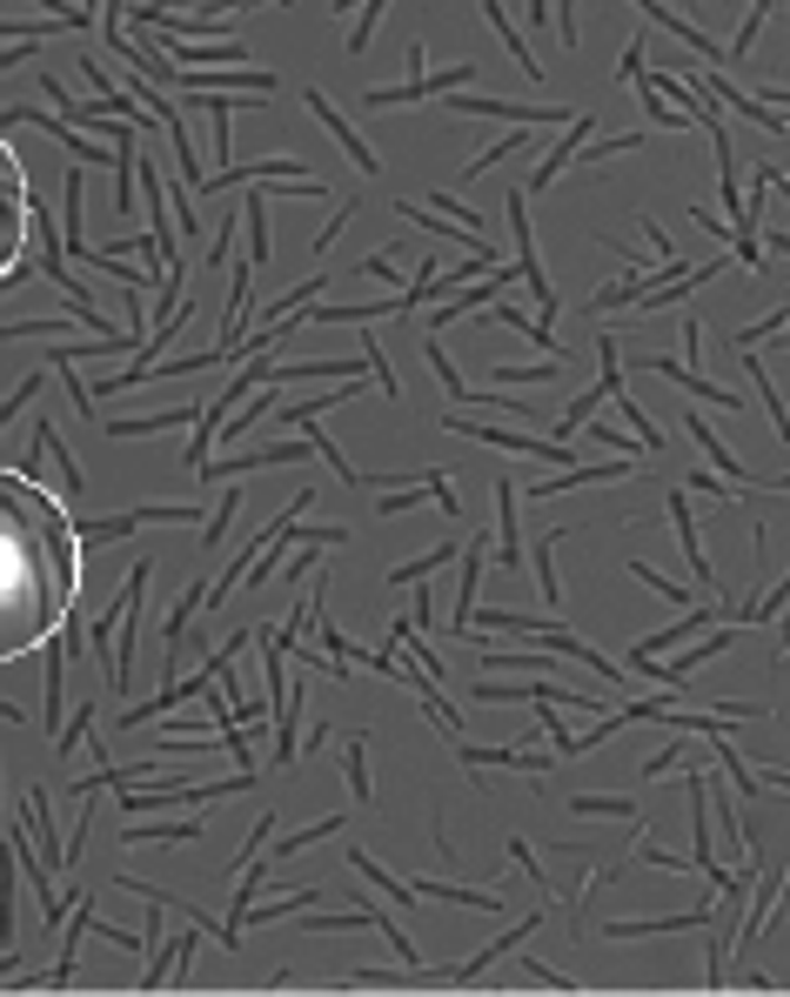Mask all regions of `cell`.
Segmentation results:
<instances>
[{"label":"cell","instance_id":"obj_1","mask_svg":"<svg viewBox=\"0 0 790 997\" xmlns=\"http://www.w3.org/2000/svg\"><path fill=\"white\" fill-rule=\"evenodd\" d=\"M81 589L68 509L21 469H0V663L48 643Z\"/></svg>","mask_w":790,"mask_h":997},{"label":"cell","instance_id":"obj_2","mask_svg":"<svg viewBox=\"0 0 790 997\" xmlns=\"http://www.w3.org/2000/svg\"><path fill=\"white\" fill-rule=\"evenodd\" d=\"M28 181H21V161L14 147L0 141V275H8L21 262V242H28Z\"/></svg>","mask_w":790,"mask_h":997}]
</instances>
